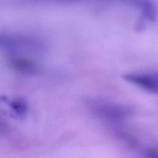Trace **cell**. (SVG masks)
Wrapping results in <instances>:
<instances>
[{"label": "cell", "mask_w": 158, "mask_h": 158, "mask_svg": "<svg viewBox=\"0 0 158 158\" xmlns=\"http://www.w3.org/2000/svg\"><path fill=\"white\" fill-rule=\"evenodd\" d=\"M89 106L96 115L107 120L122 121L131 114V110L129 108L108 102L93 101Z\"/></svg>", "instance_id": "1"}, {"label": "cell", "mask_w": 158, "mask_h": 158, "mask_svg": "<svg viewBox=\"0 0 158 158\" xmlns=\"http://www.w3.org/2000/svg\"><path fill=\"white\" fill-rule=\"evenodd\" d=\"M1 47L5 51L10 52L20 51H37L42 47L41 43L35 38L26 36L1 35Z\"/></svg>", "instance_id": "2"}, {"label": "cell", "mask_w": 158, "mask_h": 158, "mask_svg": "<svg viewBox=\"0 0 158 158\" xmlns=\"http://www.w3.org/2000/svg\"><path fill=\"white\" fill-rule=\"evenodd\" d=\"M123 78L149 93L158 94V73H130Z\"/></svg>", "instance_id": "3"}, {"label": "cell", "mask_w": 158, "mask_h": 158, "mask_svg": "<svg viewBox=\"0 0 158 158\" xmlns=\"http://www.w3.org/2000/svg\"><path fill=\"white\" fill-rule=\"evenodd\" d=\"M8 64L12 69L24 74H32L37 70L36 65L33 60L22 56L11 57L9 59Z\"/></svg>", "instance_id": "4"}, {"label": "cell", "mask_w": 158, "mask_h": 158, "mask_svg": "<svg viewBox=\"0 0 158 158\" xmlns=\"http://www.w3.org/2000/svg\"><path fill=\"white\" fill-rule=\"evenodd\" d=\"M9 105L14 114L18 117H22L27 112V104L22 99H14L9 102Z\"/></svg>", "instance_id": "5"}, {"label": "cell", "mask_w": 158, "mask_h": 158, "mask_svg": "<svg viewBox=\"0 0 158 158\" xmlns=\"http://www.w3.org/2000/svg\"><path fill=\"white\" fill-rule=\"evenodd\" d=\"M146 155L149 157H158V149H150L146 151Z\"/></svg>", "instance_id": "6"}]
</instances>
